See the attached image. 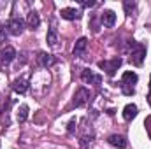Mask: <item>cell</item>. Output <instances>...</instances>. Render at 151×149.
Returning <instances> with one entry per match:
<instances>
[{
	"label": "cell",
	"instance_id": "obj_4",
	"mask_svg": "<svg viewBox=\"0 0 151 149\" xmlns=\"http://www.w3.org/2000/svg\"><path fill=\"white\" fill-rule=\"evenodd\" d=\"M5 30L11 35H21L23 30H25V21L21 18H11L5 25Z\"/></svg>",
	"mask_w": 151,
	"mask_h": 149
},
{
	"label": "cell",
	"instance_id": "obj_11",
	"mask_svg": "<svg viewBox=\"0 0 151 149\" xmlns=\"http://www.w3.org/2000/svg\"><path fill=\"white\" fill-rule=\"evenodd\" d=\"M86 47H88V39L86 37H81V39H77L76 40V44H74V56H83L84 54V51H86Z\"/></svg>",
	"mask_w": 151,
	"mask_h": 149
},
{
	"label": "cell",
	"instance_id": "obj_12",
	"mask_svg": "<svg viewBox=\"0 0 151 149\" xmlns=\"http://www.w3.org/2000/svg\"><path fill=\"white\" fill-rule=\"evenodd\" d=\"M114 23H116V12L114 11H104L102 12V25L104 27H107V28H111L114 27Z\"/></svg>",
	"mask_w": 151,
	"mask_h": 149
},
{
	"label": "cell",
	"instance_id": "obj_15",
	"mask_svg": "<svg viewBox=\"0 0 151 149\" xmlns=\"http://www.w3.org/2000/svg\"><path fill=\"white\" fill-rule=\"evenodd\" d=\"M135 116H137V105L135 104H127L125 109H123V117L127 121H132Z\"/></svg>",
	"mask_w": 151,
	"mask_h": 149
},
{
	"label": "cell",
	"instance_id": "obj_10",
	"mask_svg": "<svg viewBox=\"0 0 151 149\" xmlns=\"http://www.w3.org/2000/svg\"><path fill=\"white\" fill-rule=\"evenodd\" d=\"M37 62L40 67H44V69H49L53 63H55V58H53V54H47V53H44V51H40L37 54Z\"/></svg>",
	"mask_w": 151,
	"mask_h": 149
},
{
	"label": "cell",
	"instance_id": "obj_7",
	"mask_svg": "<svg viewBox=\"0 0 151 149\" xmlns=\"http://www.w3.org/2000/svg\"><path fill=\"white\" fill-rule=\"evenodd\" d=\"M14 58H16V49L12 46H5L0 51V62H2V65H9Z\"/></svg>",
	"mask_w": 151,
	"mask_h": 149
},
{
	"label": "cell",
	"instance_id": "obj_6",
	"mask_svg": "<svg viewBox=\"0 0 151 149\" xmlns=\"http://www.w3.org/2000/svg\"><path fill=\"white\" fill-rule=\"evenodd\" d=\"M81 79H83L86 84H93V86H99V84L102 82V75L93 74L90 69H84V70H83V74H81Z\"/></svg>",
	"mask_w": 151,
	"mask_h": 149
},
{
	"label": "cell",
	"instance_id": "obj_22",
	"mask_svg": "<svg viewBox=\"0 0 151 149\" xmlns=\"http://www.w3.org/2000/svg\"><path fill=\"white\" fill-rule=\"evenodd\" d=\"M74 130H76V121L72 119V121L69 123V132H70V133H74Z\"/></svg>",
	"mask_w": 151,
	"mask_h": 149
},
{
	"label": "cell",
	"instance_id": "obj_9",
	"mask_svg": "<svg viewBox=\"0 0 151 149\" xmlns=\"http://www.w3.org/2000/svg\"><path fill=\"white\" fill-rule=\"evenodd\" d=\"M28 88H30V84H28V81H27L25 77H19V79H16V81L12 82V90H14L16 93H19V95L27 93Z\"/></svg>",
	"mask_w": 151,
	"mask_h": 149
},
{
	"label": "cell",
	"instance_id": "obj_17",
	"mask_svg": "<svg viewBox=\"0 0 151 149\" xmlns=\"http://www.w3.org/2000/svg\"><path fill=\"white\" fill-rule=\"evenodd\" d=\"M28 111H30V109H28V105H27V104H21V105H19L18 114H16L19 123H25V121H27V117H28Z\"/></svg>",
	"mask_w": 151,
	"mask_h": 149
},
{
	"label": "cell",
	"instance_id": "obj_18",
	"mask_svg": "<svg viewBox=\"0 0 151 149\" xmlns=\"http://www.w3.org/2000/svg\"><path fill=\"white\" fill-rule=\"evenodd\" d=\"M91 144H93V135H84V137L79 140L81 149H90L91 148Z\"/></svg>",
	"mask_w": 151,
	"mask_h": 149
},
{
	"label": "cell",
	"instance_id": "obj_3",
	"mask_svg": "<svg viewBox=\"0 0 151 149\" xmlns=\"http://www.w3.org/2000/svg\"><path fill=\"white\" fill-rule=\"evenodd\" d=\"M144 56H146V47L142 44H134L132 42V53H130V63L141 67L142 62H144Z\"/></svg>",
	"mask_w": 151,
	"mask_h": 149
},
{
	"label": "cell",
	"instance_id": "obj_23",
	"mask_svg": "<svg viewBox=\"0 0 151 149\" xmlns=\"http://www.w3.org/2000/svg\"><path fill=\"white\" fill-rule=\"evenodd\" d=\"M150 84H151V79H150Z\"/></svg>",
	"mask_w": 151,
	"mask_h": 149
},
{
	"label": "cell",
	"instance_id": "obj_20",
	"mask_svg": "<svg viewBox=\"0 0 151 149\" xmlns=\"http://www.w3.org/2000/svg\"><path fill=\"white\" fill-rule=\"evenodd\" d=\"M7 30H5V27H0V44H4V42H7Z\"/></svg>",
	"mask_w": 151,
	"mask_h": 149
},
{
	"label": "cell",
	"instance_id": "obj_19",
	"mask_svg": "<svg viewBox=\"0 0 151 149\" xmlns=\"http://www.w3.org/2000/svg\"><path fill=\"white\" fill-rule=\"evenodd\" d=\"M123 9H125V12H127L128 16H132V12L135 11V2H134V0H125V2H123Z\"/></svg>",
	"mask_w": 151,
	"mask_h": 149
},
{
	"label": "cell",
	"instance_id": "obj_13",
	"mask_svg": "<svg viewBox=\"0 0 151 149\" xmlns=\"http://www.w3.org/2000/svg\"><path fill=\"white\" fill-rule=\"evenodd\" d=\"M107 142H109L113 148H119V149H123L125 146H127V139H125L123 135H118V133L111 135V137L107 139Z\"/></svg>",
	"mask_w": 151,
	"mask_h": 149
},
{
	"label": "cell",
	"instance_id": "obj_8",
	"mask_svg": "<svg viewBox=\"0 0 151 149\" xmlns=\"http://www.w3.org/2000/svg\"><path fill=\"white\" fill-rule=\"evenodd\" d=\"M60 14L67 21H74V19H79L81 18V11L79 9H74V7H65V9H62Z\"/></svg>",
	"mask_w": 151,
	"mask_h": 149
},
{
	"label": "cell",
	"instance_id": "obj_16",
	"mask_svg": "<svg viewBox=\"0 0 151 149\" xmlns=\"http://www.w3.org/2000/svg\"><path fill=\"white\" fill-rule=\"evenodd\" d=\"M46 42L51 46V47H55L56 44H58V32H56V28H49L47 30V35H46Z\"/></svg>",
	"mask_w": 151,
	"mask_h": 149
},
{
	"label": "cell",
	"instance_id": "obj_14",
	"mask_svg": "<svg viewBox=\"0 0 151 149\" xmlns=\"http://www.w3.org/2000/svg\"><path fill=\"white\" fill-rule=\"evenodd\" d=\"M27 25H28V28H32V30L39 28L40 18H39V14L35 12V11H30V12H28V16H27Z\"/></svg>",
	"mask_w": 151,
	"mask_h": 149
},
{
	"label": "cell",
	"instance_id": "obj_5",
	"mask_svg": "<svg viewBox=\"0 0 151 149\" xmlns=\"http://www.w3.org/2000/svg\"><path fill=\"white\" fill-rule=\"evenodd\" d=\"M88 102H90V91L86 88H79L74 95V105L76 107H83Z\"/></svg>",
	"mask_w": 151,
	"mask_h": 149
},
{
	"label": "cell",
	"instance_id": "obj_1",
	"mask_svg": "<svg viewBox=\"0 0 151 149\" xmlns=\"http://www.w3.org/2000/svg\"><path fill=\"white\" fill-rule=\"evenodd\" d=\"M139 81L135 72H125L121 77V90L125 95H134V84Z\"/></svg>",
	"mask_w": 151,
	"mask_h": 149
},
{
	"label": "cell",
	"instance_id": "obj_2",
	"mask_svg": "<svg viewBox=\"0 0 151 149\" xmlns=\"http://www.w3.org/2000/svg\"><path fill=\"white\" fill-rule=\"evenodd\" d=\"M121 63H123V60L118 56V58H113V60H102V62H99V67L109 75V77H113L116 74V70L121 67Z\"/></svg>",
	"mask_w": 151,
	"mask_h": 149
},
{
	"label": "cell",
	"instance_id": "obj_21",
	"mask_svg": "<svg viewBox=\"0 0 151 149\" xmlns=\"http://www.w3.org/2000/svg\"><path fill=\"white\" fill-rule=\"evenodd\" d=\"M95 4H97V2H93V0H90V2H88V0H84V2H81V5H83V7H93Z\"/></svg>",
	"mask_w": 151,
	"mask_h": 149
}]
</instances>
